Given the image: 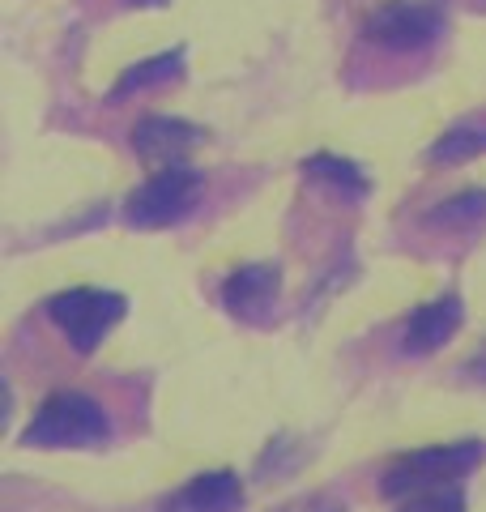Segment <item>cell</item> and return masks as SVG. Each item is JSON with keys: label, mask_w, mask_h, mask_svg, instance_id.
Wrapping results in <instances>:
<instances>
[{"label": "cell", "mask_w": 486, "mask_h": 512, "mask_svg": "<svg viewBox=\"0 0 486 512\" xmlns=\"http://www.w3.org/2000/svg\"><path fill=\"white\" fill-rule=\"evenodd\" d=\"M111 440V414L103 402L77 389H56L35 410V419L22 431V444L35 448H99Z\"/></svg>", "instance_id": "6da1fadb"}, {"label": "cell", "mask_w": 486, "mask_h": 512, "mask_svg": "<svg viewBox=\"0 0 486 512\" xmlns=\"http://www.w3.org/2000/svg\"><path fill=\"white\" fill-rule=\"evenodd\" d=\"M124 312H128V299L120 291H107V286H73V291H60L47 299V316L69 338L77 355H94L99 342L124 320Z\"/></svg>", "instance_id": "7a4b0ae2"}, {"label": "cell", "mask_w": 486, "mask_h": 512, "mask_svg": "<svg viewBox=\"0 0 486 512\" xmlns=\"http://www.w3.org/2000/svg\"><path fill=\"white\" fill-rule=\"evenodd\" d=\"M486 457V444L482 440H457V444H444V448H423V453H405L397 457L384 474V495L388 500H405L414 491H427V487H444V483H461L469 470H478Z\"/></svg>", "instance_id": "3957f363"}, {"label": "cell", "mask_w": 486, "mask_h": 512, "mask_svg": "<svg viewBox=\"0 0 486 512\" xmlns=\"http://www.w3.org/2000/svg\"><path fill=\"white\" fill-rule=\"evenodd\" d=\"M205 197V180L197 171L180 167H158L124 205V218L141 231H158V227H175L184 222Z\"/></svg>", "instance_id": "277c9868"}, {"label": "cell", "mask_w": 486, "mask_h": 512, "mask_svg": "<svg viewBox=\"0 0 486 512\" xmlns=\"http://www.w3.org/2000/svg\"><path fill=\"white\" fill-rule=\"evenodd\" d=\"M444 9L435 0H388L367 18L363 35L371 43L388 47V52H423L440 39Z\"/></svg>", "instance_id": "5b68a950"}, {"label": "cell", "mask_w": 486, "mask_h": 512, "mask_svg": "<svg viewBox=\"0 0 486 512\" xmlns=\"http://www.w3.org/2000/svg\"><path fill=\"white\" fill-rule=\"evenodd\" d=\"M282 295V269L278 265H243L222 282L226 312L243 325H265Z\"/></svg>", "instance_id": "8992f818"}, {"label": "cell", "mask_w": 486, "mask_h": 512, "mask_svg": "<svg viewBox=\"0 0 486 512\" xmlns=\"http://www.w3.org/2000/svg\"><path fill=\"white\" fill-rule=\"evenodd\" d=\"M205 141V128L188 124L180 116H145L133 128V150L154 167H180L184 154Z\"/></svg>", "instance_id": "52a82bcc"}, {"label": "cell", "mask_w": 486, "mask_h": 512, "mask_svg": "<svg viewBox=\"0 0 486 512\" xmlns=\"http://www.w3.org/2000/svg\"><path fill=\"white\" fill-rule=\"evenodd\" d=\"M243 508V483L231 470H205L188 478L180 491H171L154 512H239Z\"/></svg>", "instance_id": "ba28073f"}, {"label": "cell", "mask_w": 486, "mask_h": 512, "mask_svg": "<svg viewBox=\"0 0 486 512\" xmlns=\"http://www.w3.org/2000/svg\"><path fill=\"white\" fill-rule=\"evenodd\" d=\"M461 329V299L457 295H440L414 308L410 320H405L401 333V350L405 355H435L440 346H448Z\"/></svg>", "instance_id": "9c48e42d"}, {"label": "cell", "mask_w": 486, "mask_h": 512, "mask_svg": "<svg viewBox=\"0 0 486 512\" xmlns=\"http://www.w3.org/2000/svg\"><path fill=\"white\" fill-rule=\"evenodd\" d=\"M482 154H486V111L452 124L448 133L427 150V163L431 167H461V163H469V158H482Z\"/></svg>", "instance_id": "30bf717a"}, {"label": "cell", "mask_w": 486, "mask_h": 512, "mask_svg": "<svg viewBox=\"0 0 486 512\" xmlns=\"http://www.w3.org/2000/svg\"><path fill=\"white\" fill-rule=\"evenodd\" d=\"M303 175L312 184H320V188H329L333 197H346V201H363L367 197V175L350 163V158H342V154H312L303 163Z\"/></svg>", "instance_id": "8fae6325"}, {"label": "cell", "mask_w": 486, "mask_h": 512, "mask_svg": "<svg viewBox=\"0 0 486 512\" xmlns=\"http://www.w3.org/2000/svg\"><path fill=\"white\" fill-rule=\"evenodd\" d=\"M180 73H184V47H171V52H158L150 60H137L133 69L120 73L116 90H111V103H120V99H128V94H137V90H150V86H167Z\"/></svg>", "instance_id": "7c38bea8"}, {"label": "cell", "mask_w": 486, "mask_h": 512, "mask_svg": "<svg viewBox=\"0 0 486 512\" xmlns=\"http://www.w3.org/2000/svg\"><path fill=\"white\" fill-rule=\"evenodd\" d=\"M427 222L435 231H457V227H478L486 222V192L482 188H469V192H457L448 197L444 205H435L427 214Z\"/></svg>", "instance_id": "4fadbf2b"}, {"label": "cell", "mask_w": 486, "mask_h": 512, "mask_svg": "<svg viewBox=\"0 0 486 512\" xmlns=\"http://www.w3.org/2000/svg\"><path fill=\"white\" fill-rule=\"evenodd\" d=\"M397 512H465V495L457 483H444V487H427V491H414L397 500Z\"/></svg>", "instance_id": "5bb4252c"}, {"label": "cell", "mask_w": 486, "mask_h": 512, "mask_svg": "<svg viewBox=\"0 0 486 512\" xmlns=\"http://www.w3.org/2000/svg\"><path fill=\"white\" fill-rule=\"evenodd\" d=\"M282 512H346V504H337V500H333V495H312V500L286 504Z\"/></svg>", "instance_id": "9a60e30c"}, {"label": "cell", "mask_w": 486, "mask_h": 512, "mask_svg": "<svg viewBox=\"0 0 486 512\" xmlns=\"http://www.w3.org/2000/svg\"><path fill=\"white\" fill-rule=\"evenodd\" d=\"M465 376H469V380H478V384H486V346L478 350V355H469Z\"/></svg>", "instance_id": "2e32d148"}, {"label": "cell", "mask_w": 486, "mask_h": 512, "mask_svg": "<svg viewBox=\"0 0 486 512\" xmlns=\"http://www.w3.org/2000/svg\"><path fill=\"white\" fill-rule=\"evenodd\" d=\"M128 5H141V9H150V5H162V0H128Z\"/></svg>", "instance_id": "e0dca14e"}]
</instances>
